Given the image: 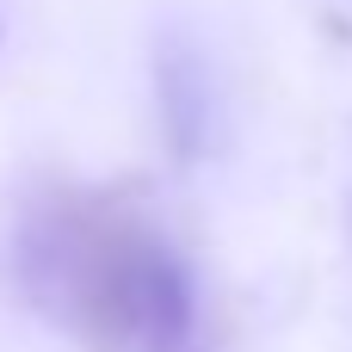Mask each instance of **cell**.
Segmentation results:
<instances>
[{"instance_id":"6da1fadb","label":"cell","mask_w":352,"mask_h":352,"mask_svg":"<svg viewBox=\"0 0 352 352\" xmlns=\"http://www.w3.org/2000/svg\"><path fill=\"white\" fill-rule=\"evenodd\" d=\"M25 291L99 352H173L192 297L173 254L118 198H56L19 235Z\"/></svg>"}]
</instances>
